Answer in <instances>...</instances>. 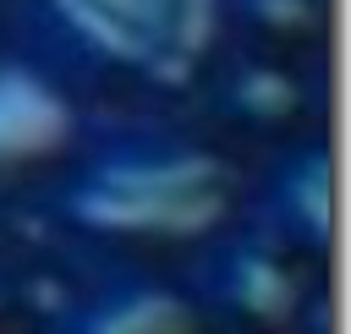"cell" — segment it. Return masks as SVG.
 <instances>
[{"label":"cell","instance_id":"obj_3","mask_svg":"<svg viewBox=\"0 0 351 334\" xmlns=\"http://www.w3.org/2000/svg\"><path fill=\"white\" fill-rule=\"evenodd\" d=\"M192 329V312L181 296H170L165 285H143V279H126V285H110L88 301H77L55 334H186Z\"/></svg>","mask_w":351,"mask_h":334},{"label":"cell","instance_id":"obj_1","mask_svg":"<svg viewBox=\"0 0 351 334\" xmlns=\"http://www.w3.org/2000/svg\"><path fill=\"white\" fill-rule=\"evenodd\" d=\"M225 175L208 153L170 137H121L66 186V214L121 235H181L219 214Z\"/></svg>","mask_w":351,"mask_h":334},{"label":"cell","instance_id":"obj_4","mask_svg":"<svg viewBox=\"0 0 351 334\" xmlns=\"http://www.w3.org/2000/svg\"><path fill=\"white\" fill-rule=\"evenodd\" d=\"M263 224L280 241H307L324 246L329 235V175H324V148H307L302 159H285L274 181L263 186Z\"/></svg>","mask_w":351,"mask_h":334},{"label":"cell","instance_id":"obj_5","mask_svg":"<svg viewBox=\"0 0 351 334\" xmlns=\"http://www.w3.org/2000/svg\"><path fill=\"white\" fill-rule=\"evenodd\" d=\"M208 296H219L225 307H274V296L285 290L280 285V268L274 257H263L258 246H225L208 257V279H203Z\"/></svg>","mask_w":351,"mask_h":334},{"label":"cell","instance_id":"obj_2","mask_svg":"<svg viewBox=\"0 0 351 334\" xmlns=\"http://www.w3.org/2000/svg\"><path fill=\"white\" fill-rule=\"evenodd\" d=\"M60 38H71L93 60L148 66L181 44L192 0H38Z\"/></svg>","mask_w":351,"mask_h":334}]
</instances>
